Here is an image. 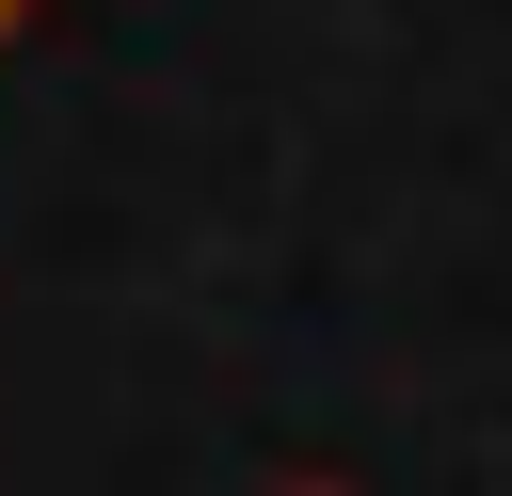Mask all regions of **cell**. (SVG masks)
Returning <instances> with one entry per match:
<instances>
[{
	"mask_svg": "<svg viewBox=\"0 0 512 496\" xmlns=\"http://www.w3.org/2000/svg\"><path fill=\"white\" fill-rule=\"evenodd\" d=\"M32 16H48V0H0V48H16V32H32Z\"/></svg>",
	"mask_w": 512,
	"mask_h": 496,
	"instance_id": "6da1fadb",
	"label": "cell"
},
{
	"mask_svg": "<svg viewBox=\"0 0 512 496\" xmlns=\"http://www.w3.org/2000/svg\"><path fill=\"white\" fill-rule=\"evenodd\" d=\"M272 496H352V480H272Z\"/></svg>",
	"mask_w": 512,
	"mask_h": 496,
	"instance_id": "7a4b0ae2",
	"label": "cell"
}]
</instances>
